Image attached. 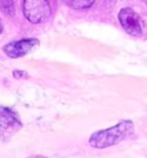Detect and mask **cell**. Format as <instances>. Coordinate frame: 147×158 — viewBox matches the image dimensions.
Listing matches in <instances>:
<instances>
[{
  "label": "cell",
  "instance_id": "obj_1",
  "mask_svg": "<svg viewBox=\"0 0 147 158\" xmlns=\"http://www.w3.org/2000/svg\"><path fill=\"white\" fill-rule=\"evenodd\" d=\"M133 123L131 120H122L113 127L93 133L89 140V143L93 148L105 149L126 140L133 134Z\"/></svg>",
  "mask_w": 147,
  "mask_h": 158
},
{
  "label": "cell",
  "instance_id": "obj_2",
  "mask_svg": "<svg viewBox=\"0 0 147 158\" xmlns=\"http://www.w3.org/2000/svg\"><path fill=\"white\" fill-rule=\"evenodd\" d=\"M23 13L31 23H42L51 16L52 10L48 0H24Z\"/></svg>",
  "mask_w": 147,
  "mask_h": 158
},
{
  "label": "cell",
  "instance_id": "obj_3",
  "mask_svg": "<svg viewBox=\"0 0 147 158\" xmlns=\"http://www.w3.org/2000/svg\"><path fill=\"white\" fill-rule=\"evenodd\" d=\"M22 128L18 115L9 107L0 106V137L7 142Z\"/></svg>",
  "mask_w": 147,
  "mask_h": 158
},
{
  "label": "cell",
  "instance_id": "obj_4",
  "mask_svg": "<svg viewBox=\"0 0 147 158\" xmlns=\"http://www.w3.org/2000/svg\"><path fill=\"white\" fill-rule=\"evenodd\" d=\"M118 20L122 24L123 29L131 36H140L143 31L141 20L138 13H136L132 8H123L118 13Z\"/></svg>",
  "mask_w": 147,
  "mask_h": 158
},
{
  "label": "cell",
  "instance_id": "obj_5",
  "mask_svg": "<svg viewBox=\"0 0 147 158\" xmlns=\"http://www.w3.org/2000/svg\"><path fill=\"white\" fill-rule=\"evenodd\" d=\"M39 45V40L36 38H29V40H22L18 42H12L5 45L2 50L9 58H20L26 56L31 51H34Z\"/></svg>",
  "mask_w": 147,
  "mask_h": 158
},
{
  "label": "cell",
  "instance_id": "obj_6",
  "mask_svg": "<svg viewBox=\"0 0 147 158\" xmlns=\"http://www.w3.org/2000/svg\"><path fill=\"white\" fill-rule=\"evenodd\" d=\"M66 4L74 9H84L91 7L94 0H65Z\"/></svg>",
  "mask_w": 147,
  "mask_h": 158
},
{
  "label": "cell",
  "instance_id": "obj_7",
  "mask_svg": "<svg viewBox=\"0 0 147 158\" xmlns=\"http://www.w3.org/2000/svg\"><path fill=\"white\" fill-rule=\"evenodd\" d=\"M0 7L2 12L7 15H13L14 14V1L13 0H0Z\"/></svg>",
  "mask_w": 147,
  "mask_h": 158
},
{
  "label": "cell",
  "instance_id": "obj_8",
  "mask_svg": "<svg viewBox=\"0 0 147 158\" xmlns=\"http://www.w3.org/2000/svg\"><path fill=\"white\" fill-rule=\"evenodd\" d=\"M14 77H16V79H23V77H28V75L24 73V72H22V70H14Z\"/></svg>",
  "mask_w": 147,
  "mask_h": 158
},
{
  "label": "cell",
  "instance_id": "obj_9",
  "mask_svg": "<svg viewBox=\"0 0 147 158\" xmlns=\"http://www.w3.org/2000/svg\"><path fill=\"white\" fill-rule=\"evenodd\" d=\"M29 158H46V157H44V156H40V155H36V156H32V157H29Z\"/></svg>",
  "mask_w": 147,
  "mask_h": 158
},
{
  "label": "cell",
  "instance_id": "obj_10",
  "mask_svg": "<svg viewBox=\"0 0 147 158\" xmlns=\"http://www.w3.org/2000/svg\"><path fill=\"white\" fill-rule=\"evenodd\" d=\"M2 31V24H1V21H0V32Z\"/></svg>",
  "mask_w": 147,
  "mask_h": 158
},
{
  "label": "cell",
  "instance_id": "obj_11",
  "mask_svg": "<svg viewBox=\"0 0 147 158\" xmlns=\"http://www.w3.org/2000/svg\"><path fill=\"white\" fill-rule=\"evenodd\" d=\"M141 1H145V2H147V0H141Z\"/></svg>",
  "mask_w": 147,
  "mask_h": 158
}]
</instances>
